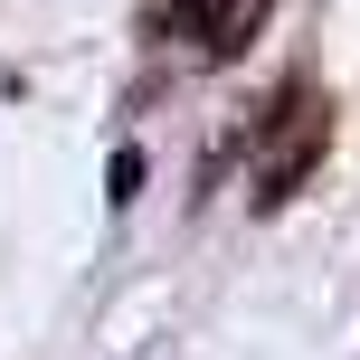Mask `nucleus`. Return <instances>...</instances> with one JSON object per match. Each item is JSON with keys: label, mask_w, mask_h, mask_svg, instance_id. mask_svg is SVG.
I'll return each mask as SVG.
<instances>
[{"label": "nucleus", "mask_w": 360, "mask_h": 360, "mask_svg": "<svg viewBox=\"0 0 360 360\" xmlns=\"http://www.w3.org/2000/svg\"><path fill=\"white\" fill-rule=\"evenodd\" d=\"M323 152H332V114H313V124H294V143H275V162L256 171V209H285V199L304 190L313 171H323Z\"/></svg>", "instance_id": "obj_1"}, {"label": "nucleus", "mask_w": 360, "mask_h": 360, "mask_svg": "<svg viewBox=\"0 0 360 360\" xmlns=\"http://www.w3.org/2000/svg\"><path fill=\"white\" fill-rule=\"evenodd\" d=\"M228 19H237L228 0H162V10H152L143 29H152V38H218Z\"/></svg>", "instance_id": "obj_2"}, {"label": "nucleus", "mask_w": 360, "mask_h": 360, "mask_svg": "<svg viewBox=\"0 0 360 360\" xmlns=\"http://www.w3.org/2000/svg\"><path fill=\"white\" fill-rule=\"evenodd\" d=\"M105 199H114V209H133V199H143V152H114V162H105Z\"/></svg>", "instance_id": "obj_3"}]
</instances>
